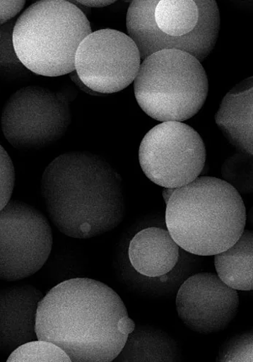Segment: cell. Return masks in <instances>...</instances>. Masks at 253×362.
Returning <instances> with one entry per match:
<instances>
[{"label":"cell","instance_id":"obj_2","mask_svg":"<svg viewBox=\"0 0 253 362\" xmlns=\"http://www.w3.org/2000/svg\"><path fill=\"white\" fill-rule=\"evenodd\" d=\"M41 190L50 220L69 237L101 235L123 221L122 178L97 155L72 152L59 156L45 169Z\"/></svg>","mask_w":253,"mask_h":362},{"label":"cell","instance_id":"obj_10","mask_svg":"<svg viewBox=\"0 0 253 362\" xmlns=\"http://www.w3.org/2000/svg\"><path fill=\"white\" fill-rule=\"evenodd\" d=\"M141 64L139 48L126 34L111 28L91 33L80 44L75 71L94 93L114 94L134 82Z\"/></svg>","mask_w":253,"mask_h":362},{"label":"cell","instance_id":"obj_11","mask_svg":"<svg viewBox=\"0 0 253 362\" xmlns=\"http://www.w3.org/2000/svg\"><path fill=\"white\" fill-rule=\"evenodd\" d=\"M239 305L237 291L210 273L187 278L176 297L180 319L188 328L201 334L226 329L236 317Z\"/></svg>","mask_w":253,"mask_h":362},{"label":"cell","instance_id":"obj_20","mask_svg":"<svg viewBox=\"0 0 253 362\" xmlns=\"http://www.w3.org/2000/svg\"><path fill=\"white\" fill-rule=\"evenodd\" d=\"M16 181V173L13 163L0 145V211L11 200Z\"/></svg>","mask_w":253,"mask_h":362},{"label":"cell","instance_id":"obj_4","mask_svg":"<svg viewBox=\"0 0 253 362\" xmlns=\"http://www.w3.org/2000/svg\"><path fill=\"white\" fill-rule=\"evenodd\" d=\"M215 0H134L126 13L129 36L141 60L164 49H179L201 63L214 49L220 30Z\"/></svg>","mask_w":253,"mask_h":362},{"label":"cell","instance_id":"obj_6","mask_svg":"<svg viewBox=\"0 0 253 362\" xmlns=\"http://www.w3.org/2000/svg\"><path fill=\"white\" fill-rule=\"evenodd\" d=\"M134 93L140 107L157 122H183L203 107L208 80L196 57L179 49H164L142 60Z\"/></svg>","mask_w":253,"mask_h":362},{"label":"cell","instance_id":"obj_21","mask_svg":"<svg viewBox=\"0 0 253 362\" xmlns=\"http://www.w3.org/2000/svg\"><path fill=\"white\" fill-rule=\"evenodd\" d=\"M25 5V1H0V25L14 19Z\"/></svg>","mask_w":253,"mask_h":362},{"label":"cell","instance_id":"obj_13","mask_svg":"<svg viewBox=\"0 0 253 362\" xmlns=\"http://www.w3.org/2000/svg\"><path fill=\"white\" fill-rule=\"evenodd\" d=\"M216 124L240 153L253 154V78L236 85L225 95L215 115Z\"/></svg>","mask_w":253,"mask_h":362},{"label":"cell","instance_id":"obj_18","mask_svg":"<svg viewBox=\"0 0 253 362\" xmlns=\"http://www.w3.org/2000/svg\"><path fill=\"white\" fill-rule=\"evenodd\" d=\"M16 20L0 25V74L22 75L28 70L20 62L13 45V29Z\"/></svg>","mask_w":253,"mask_h":362},{"label":"cell","instance_id":"obj_23","mask_svg":"<svg viewBox=\"0 0 253 362\" xmlns=\"http://www.w3.org/2000/svg\"><path fill=\"white\" fill-rule=\"evenodd\" d=\"M174 191H175V189L165 188L163 193V196L164 197L166 204H167V202H168L170 197L173 194Z\"/></svg>","mask_w":253,"mask_h":362},{"label":"cell","instance_id":"obj_7","mask_svg":"<svg viewBox=\"0 0 253 362\" xmlns=\"http://www.w3.org/2000/svg\"><path fill=\"white\" fill-rule=\"evenodd\" d=\"M70 103L68 95L40 86L18 89L3 110L4 136L19 149L40 148L55 143L71 124Z\"/></svg>","mask_w":253,"mask_h":362},{"label":"cell","instance_id":"obj_1","mask_svg":"<svg viewBox=\"0 0 253 362\" xmlns=\"http://www.w3.org/2000/svg\"><path fill=\"white\" fill-rule=\"evenodd\" d=\"M129 316L121 297L107 285L90 279L66 280L40 301L38 340L64 350L73 362H110L129 336L122 321Z\"/></svg>","mask_w":253,"mask_h":362},{"label":"cell","instance_id":"obj_16","mask_svg":"<svg viewBox=\"0 0 253 362\" xmlns=\"http://www.w3.org/2000/svg\"><path fill=\"white\" fill-rule=\"evenodd\" d=\"M253 233L245 230L237 243L225 252L214 255L217 276L237 291L253 289Z\"/></svg>","mask_w":253,"mask_h":362},{"label":"cell","instance_id":"obj_14","mask_svg":"<svg viewBox=\"0 0 253 362\" xmlns=\"http://www.w3.org/2000/svg\"><path fill=\"white\" fill-rule=\"evenodd\" d=\"M180 248L167 230L151 227L136 234L129 247L130 263L136 273L147 279L168 274L177 266Z\"/></svg>","mask_w":253,"mask_h":362},{"label":"cell","instance_id":"obj_19","mask_svg":"<svg viewBox=\"0 0 253 362\" xmlns=\"http://www.w3.org/2000/svg\"><path fill=\"white\" fill-rule=\"evenodd\" d=\"M216 361L252 362V331L237 335L226 341L220 348Z\"/></svg>","mask_w":253,"mask_h":362},{"label":"cell","instance_id":"obj_5","mask_svg":"<svg viewBox=\"0 0 253 362\" xmlns=\"http://www.w3.org/2000/svg\"><path fill=\"white\" fill-rule=\"evenodd\" d=\"M91 33L86 16L71 1L42 0L16 20L13 45L28 71L58 77L75 71L76 51Z\"/></svg>","mask_w":253,"mask_h":362},{"label":"cell","instance_id":"obj_15","mask_svg":"<svg viewBox=\"0 0 253 362\" xmlns=\"http://www.w3.org/2000/svg\"><path fill=\"white\" fill-rule=\"evenodd\" d=\"M177 344L165 332L148 326H136L115 361H179Z\"/></svg>","mask_w":253,"mask_h":362},{"label":"cell","instance_id":"obj_22","mask_svg":"<svg viewBox=\"0 0 253 362\" xmlns=\"http://www.w3.org/2000/svg\"><path fill=\"white\" fill-rule=\"evenodd\" d=\"M72 2V1H71ZM116 1H110V0H106V1H73L72 2L75 5H80L87 8H105L109 6L114 4Z\"/></svg>","mask_w":253,"mask_h":362},{"label":"cell","instance_id":"obj_12","mask_svg":"<svg viewBox=\"0 0 253 362\" xmlns=\"http://www.w3.org/2000/svg\"><path fill=\"white\" fill-rule=\"evenodd\" d=\"M41 291L31 285L0 290V353H12L20 346L37 340L36 320Z\"/></svg>","mask_w":253,"mask_h":362},{"label":"cell","instance_id":"obj_9","mask_svg":"<svg viewBox=\"0 0 253 362\" xmlns=\"http://www.w3.org/2000/svg\"><path fill=\"white\" fill-rule=\"evenodd\" d=\"M52 245L49 221L35 206L11 200L0 211V279L12 282L35 275Z\"/></svg>","mask_w":253,"mask_h":362},{"label":"cell","instance_id":"obj_8","mask_svg":"<svg viewBox=\"0 0 253 362\" xmlns=\"http://www.w3.org/2000/svg\"><path fill=\"white\" fill-rule=\"evenodd\" d=\"M139 163L156 185L178 189L193 182L204 170L206 150L199 134L182 122L157 125L143 139Z\"/></svg>","mask_w":253,"mask_h":362},{"label":"cell","instance_id":"obj_17","mask_svg":"<svg viewBox=\"0 0 253 362\" xmlns=\"http://www.w3.org/2000/svg\"><path fill=\"white\" fill-rule=\"evenodd\" d=\"M8 362H71L67 353L53 343L35 340L27 342L11 353Z\"/></svg>","mask_w":253,"mask_h":362},{"label":"cell","instance_id":"obj_3","mask_svg":"<svg viewBox=\"0 0 253 362\" xmlns=\"http://www.w3.org/2000/svg\"><path fill=\"white\" fill-rule=\"evenodd\" d=\"M166 209V226L183 251L214 256L233 247L245 230L246 208L226 180L201 176L175 189Z\"/></svg>","mask_w":253,"mask_h":362}]
</instances>
